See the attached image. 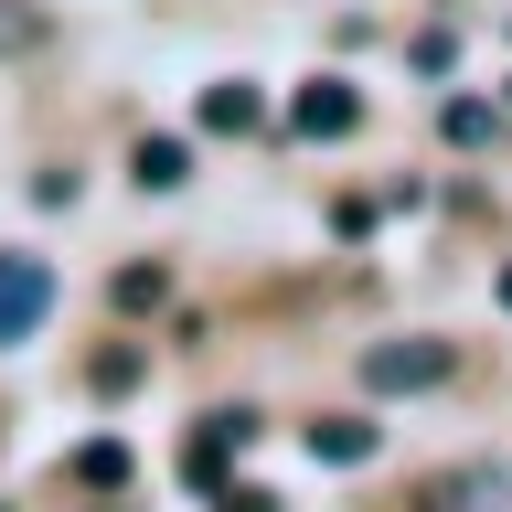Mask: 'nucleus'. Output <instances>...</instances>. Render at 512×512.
<instances>
[{
	"label": "nucleus",
	"instance_id": "obj_12",
	"mask_svg": "<svg viewBox=\"0 0 512 512\" xmlns=\"http://www.w3.org/2000/svg\"><path fill=\"white\" fill-rule=\"evenodd\" d=\"M224 512H278V502H267V491H235V502H224Z\"/></svg>",
	"mask_w": 512,
	"mask_h": 512
},
{
	"label": "nucleus",
	"instance_id": "obj_13",
	"mask_svg": "<svg viewBox=\"0 0 512 512\" xmlns=\"http://www.w3.org/2000/svg\"><path fill=\"white\" fill-rule=\"evenodd\" d=\"M502 310H512V278H502Z\"/></svg>",
	"mask_w": 512,
	"mask_h": 512
},
{
	"label": "nucleus",
	"instance_id": "obj_7",
	"mask_svg": "<svg viewBox=\"0 0 512 512\" xmlns=\"http://www.w3.org/2000/svg\"><path fill=\"white\" fill-rule=\"evenodd\" d=\"M224 448H246V416H203V438H192V480H214Z\"/></svg>",
	"mask_w": 512,
	"mask_h": 512
},
{
	"label": "nucleus",
	"instance_id": "obj_2",
	"mask_svg": "<svg viewBox=\"0 0 512 512\" xmlns=\"http://www.w3.org/2000/svg\"><path fill=\"white\" fill-rule=\"evenodd\" d=\"M288 128H299V139H352V128H363V96L320 75V86H299V96H288Z\"/></svg>",
	"mask_w": 512,
	"mask_h": 512
},
{
	"label": "nucleus",
	"instance_id": "obj_5",
	"mask_svg": "<svg viewBox=\"0 0 512 512\" xmlns=\"http://www.w3.org/2000/svg\"><path fill=\"white\" fill-rule=\"evenodd\" d=\"M256 118H267V107H256V86H203V128H224V139H246Z\"/></svg>",
	"mask_w": 512,
	"mask_h": 512
},
{
	"label": "nucleus",
	"instance_id": "obj_8",
	"mask_svg": "<svg viewBox=\"0 0 512 512\" xmlns=\"http://www.w3.org/2000/svg\"><path fill=\"white\" fill-rule=\"evenodd\" d=\"M75 480H86V491H118V480H128V448H118V438H96L86 459H75Z\"/></svg>",
	"mask_w": 512,
	"mask_h": 512
},
{
	"label": "nucleus",
	"instance_id": "obj_1",
	"mask_svg": "<svg viewBox=\"0 0 512 512\" xmlns=\"http://www.w3.org/2000/svg\"><path fill=\"white\" fill-rule=\"evenodd\" d=\"M448 374H459L448 342H374L363 352V384H374V395H427V384H448Z\"/></svg>",
	"mask_w": 512,
	"mask_h": 512
},
{
	"label": "nucleus",
	"instance_id": "obj_10",
	"mask_svg": "<svg viewBox=\"0 0 512 512\" xmlns=\"http://www.w3.org/2000/svg\"><path fill=\"white\" fill-rule=\"evenodd\" d=\"M448 139L480 150V139H491V107H480V96H448Z\"/></svg>",
	"mask_w": 512,
	"mask_h": 512
},
{
	"label": "nucleus",
	"instance_id": "obj_11",
	"mask_svg": "<svg viewBox=\"0 0 512 512\" xmlns=\"http://www.w3.org/2000/svg\"><path fill=\"white\" fill-rule=\"evenodd\" d=\"M118 310H160V267H128V278H118Z\"/></svg>",
	"mask_w": 512,
	"mask_h": 512
},
{
	"label": "nucleus",
	"instance_id": "obj_4",
	"mask_svg": "<svg viewBox=\"0 0 512 512\" xmlns=\"http://www.w3.org/2000/svg\"><path fill=\"white\" fill-rule=\"evenodd\" d=\"M310 459H331V470H363V459H374V427H363V416H320V427H310Z\"/></svg>",
	"mask_w": 512,
	"mask_h": 512
},
{
	"label": "nucleus",
	"instance_id": "obj_3",
	"mask_svg": "<svg viewBox=\"0 0 512 512\" xmlns=\"http://www.w3.org/2000/svg\"><path fill=\"white\" fill-rule=\"evenodd\" d=\"M43 310H54V278H43L32 256H0V342H22Z\"/></svg>",
	"mask_w": 512,
	"mask_h": 512
},
{
	"label": "nucleus",
	"instance_id": "obj_6",
	"mask_svg": "<svg viewBox=\"0 0 512 512\" xmlns=\"http://www.w3.org/2000/svg\"><path fill=\"white\" fill-rule=\"evenodd\" d=\"M128 171H139V192H171L192 160H182V139H139V150H128Z\"/></svg>",
	"mask_w": 512,
	"mask_h": 512
},
{
	"label": "nucleus",
	"instance_id": "obj_9",
	"mask_svg": "<svg viewBox=\"0 0 512 512\" xmlns=\"http://www.w3.org/2000/svg\"><path fill=\"white\" fill-rule=\"evenodd\" d=\"M32 43H43V11L32 0H0V54H32Z\"/></svg>",
	"mask_w": 512,
	"mask_h": 512
}]
</instances>
